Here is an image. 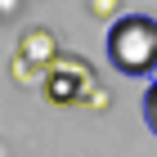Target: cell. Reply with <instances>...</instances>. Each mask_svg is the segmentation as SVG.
<instances>
[{
  "mask_svg": "<svg viewBox=\"0 0 157 157\" xmlns=\"http://www.w3.org/2000/svg\"><path fill=\"white\" fill-rule=\"evenodd\" d=\"M108 63L121 76H153L157 72V18L153 13H121L108 23Z\"/></svg>",
  "mask_w": 157,
  "mask_h": 157,
  "instance_id": "6da1fadb",
  "label": "cell"
},
{
  "mask_svg": "<svg viewBox=\"0 0 157 157\" xmlns=\"http://www.w3.org/2000/svg\"><path fill=\"white\" fill-rule=\"evenodd\" d=\"M59 59V40L49 27H27L18 36V54H13V81L23 85H40L45 67Z\"/></svg>",
  "mask_w": 157,
  "mask_h": 157,
  "instance_id": "3957f363",
  "label": "cell"
},
{
  "mask_svg": "<svg viewBox=\"0 0 157 157\" xmlns=\"http://www.w3.org/2000/svg\"><path fill=\"white\" fill-rule=\"evenodd\" d=\"M139 112H144L148 130L157 135V81H148V90H144V103H139Z\"/></svg>",
  "mask_w": 157,
  "mask_h": 157,
  "instance_id": "277c9868",
  "label": "cell"
},
{
  "mask_svg": "<svg viewBox=\"0 0 157 157\" xmlns=\"http://www.w3.org/2000/svg\"><path fill=\"white\" fill-rule=\"evenodd\" d=\"M40 90H45L49 103H85L90 99V90H94V67L85 59H54L45 67V76H40Z\"/></svg>",
  "mask_w": 157,
  "mask_h": 157,
  "instance_id": "7a4b0ae2",
  "label": "cell"
}]
</instances>
